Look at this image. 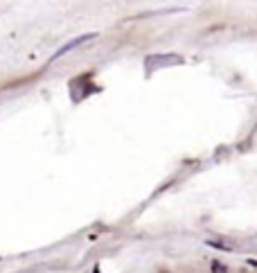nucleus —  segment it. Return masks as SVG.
Returning <instances> with one entry per match:
<instances>
[{
    "label": "nucleus",
    "mask_w": 257,
    "mask_h": 273,
    "mask_svg": "<svg viewBox=\"0 0 257 273\" xmlns=\"http://www.w3.org/2000/svg\"><path fill=\"white\" fill-rule=\"evenodd\" d=\"M93 39H97V32H90V34H82V36H77V39H72L70 43H65L64 47H59V50H57V54H54L52 59L64 57V54L72 52L75 47H79V46H82V43H86V41H93Z\"/></svg>",
    "instance_id": "nucleus-1"
}]
</instances>
